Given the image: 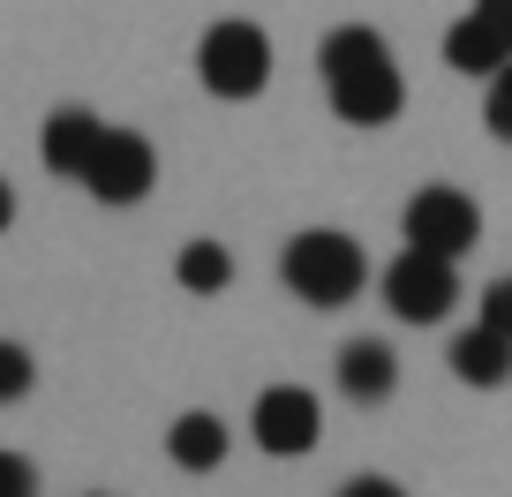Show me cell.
<instances>
[{"label": "cell", "instance_id": "obj_12", "mask_svg": "<svg viewBox=\"0 0 512 497\" xmlns=\"http://www.w3.org/2000/svg\"><path fill=\"white\" fill-rule=\"evenodd\" d=\"M445 61L460 68V76H482V83H490L497 68L512 61V53H505V38H497V31H490L482 16H460V23L445 31Z\"/></svg>", "mask_w": 512, "mask_h": 497}, {"label": "cell", "instance_id": "obj_6", "mask_svg": "<svg viewBox=\"0 0 512 497\" xmlns=\"http://www.w3.org/2000/svg\"><path fill=\"white\" fill-rule=\"evenodd\" d=\"M151 181H159V151H151L136 129H106V144H98L83 189H91L98 204H144Z\"/></svg>", "mask_w": 512, "mask_h": 497}, {"label": "cell", "instance_id": "obj_7", "mask_svg": "<svg viewBox=\"0 0 512 497\" xmlns=\"http://www.w3.org/2000/svg\"><path fill=\"white\" fill-rule=\"evenodd\" d=\"M324 91H332V113L354 121V129H384V121H400V106H407V83H400L392 61H369V68H354V76L324 83Z\"/></svg>", "mask_w": 512, "mask_h": 497}, {"label": "cell", "instance_id": "obj_11", "mask_svg": "<svg viewBox=\"0 0 512 497\" xmlns=\"http://www.w3.org/2000/svg\"><path fill=\"white\" fill-rule=\"evenodd\" d=\"M166 460L189 467V475H211V467L226 460V422L211 415V407H189V415H174V430H166Z\"/></svg>", "mask_w": 512, "mask_h": 497}, {"label": "cell", "instance_id": "obj_2", "mask_svg": "<svg viewBox=\"0 0 512 497\" xmlns=\"http://www.w3.org/2000/svg\"><path fill=\"white\" fill-rule=\"evenodd\" d=\"M196 76H204L211 98H256L264 83H272V38L256 31V23H211L204 46H196Z\"/></svg>", "mask_w": 512, "mask_h": 497}, {"label": "cell", "instance_id": "obj_16", "mask_svg": "<svg viewBox=\"0 0 512 497\" xmlns=\"http://www.w3.org/2000/svg\"><path fill=\"white\" fill-rule=\"evenodd\" d=\"M482 121H490L497 144H512V61L490 76V98H482Z\"/></svg>", "mask_w": 512, "mask_h": 497}, {"label": "cell", "instance_id": "obj_15", "mask_svg": "<svg viewBox=\"0 0 512 497\" xmlns=\"http://www.w3.org/2000/svg\"><path fill=\"white\" fill-rule=\"evenodd\" d=\"M31 385H38V362H31V347H23V339H0V407H16Z\"/></svg>", "mask_w": 512, "mask_h": 497}, {"label": "cell", "instance_id": "obj_8", "mask_svg": "<svg viewBox=\"0 0 512 497\" xmlns=\"http://www.w3.org/2000/svg\"><path fill=\"white\" fill-rule=\"evenodd\" d=\"M98 144H106V121H98L91 106H53L46 113V136H38V159H46L53 174L83 181V174H91V159H98Z\"/></svg>", "mask_w": 512, "mask_h": 497}, {"label": "cell", "instance_id": "obj_9", "mask_svg": "<svg viewBox=\"0 0 512 497\" xmlns=\"http://www.w3.org/2000/svg\"><path fill=\"white\" fill-rule=\"evenodd\" d=\"M332 377H339V392H347L354 407H384L400 392V354L384 347V339H347Z\"/></svg>", "mask_w": 512, "mask_h": 497}, {"label": "cell", "instance_id": "obj_18", "mask_svg": "<svg viewBox=\"0 0 512 497\" xmlns=\"http://www.w3.org/2000/svg\"><path fill=\"white\" fill-rule=\"evenodd\" d=\"M482 324L512 339V279H490V287H482Z\"/></svg>", "mask_w": 512, "mask_h": 497}, {"label": "cell", "instance_id": "obj_14", "mask_svg": "<svg viewBox=\"0 0 512 497\" xmlns=\"http://www.w3.org/2000/svg\"><path fill=\"white\" fill-rule=\"evenodd\" d=\"M174 279L189 294H219L226 279H234V257H226V241H189L181 249V264H174Z\"/></svg>", "mask_w": 512, "mask_h": 497}, {"label": "cell", "instance_id": "obj_19", "mask_svg": "<svg viewBox=\"0 0 512 497\" xmlns=\"http://www.w3.org/2000/svg\"><path fill=\"white\" fill-rule=\"evenodd\" d=\"M332 497H407V490H400L392 475H347V482H339Z\"/></svg>", "mask_w": 512, "mask_h": 497}, {"label": "cell", "instance_id": "obj_4", "mask_svg": "<svg viewBox=\"0 0 512 497\" xmlns=\"http://www.w3.org/2000/svg\"><path fill=\"white\" fill-rule=\"evenodd\" d=\"M400 226H407V249H430V257L460 264L467 249L482 241V204L467 189H445V181H437V189H422L415 204H407Z\"/></svg>", "mask_w": 512, "mask_h": 497}, {"label": "cell", "instance_id": "obj_20", "mask_svg": "<svg viewBox=\"0 0 512 497\" xmlns=\"http://www.w3.org/2000/svg\"><path fill=\"white\" fill-rule=\"evenodd\" d=\"M467 16H482V23L497 31V38H505V53H512V0H475Z\"/></svg>", "mask_w": 512, "mask_h": 497}, {"label": "cell", "instance_id": "obj_1", "mask_svg": "<svg viewBox=\"0 0 512 497\" xmlns=\"http://www.w3.org/2000/svg\"><path fill=\"white\" fill-rule=\"evenodd\" d=\"M279 279H287V294H294V302H309V309H347L354 294L369 287V257H362V241H354V234L309 226V234L287 241Z\"/></svg>", "mask_w": 512, "mask_h": 497}, {"label": "cell", "instance_id": "obj_13", "mask_svg": "<svg viewBox=\"0 0 512 497\" xmlns=\"http://www.w3.org/2000/svg\"><path fill=\"white\" fill-rule=\"evenodd\" d=\"M369 61H392V46H384L369 23H339V31L317 46V76H324V83L354 76V68H369Z\"/></svg>", "mask_w": 512, "mask_h": 497}, {"label": "cell", "instance_id": "obj_3", "mask_svg": "<svg viewBox=\"0 0 512 497\" xmlns=\"http://www.w3.org/2000/svg\"><path fill=\"white\" fill-rule=\"evenodd\" d=\"M452 302H460V272H452V257L400 249V257L384 264V309H392L400 324H437Z\"/></svg>", "mask_w": 512, "mask_h": 497}, {"label": "cell", "instance_id": "obj_5", "mask_svg": "<svg viewBox=\"0 0 512 497\" xmlns=\"http://www.w3.org/2000/svg\"><path fill=\"white\" fill-rule=\"evenodd\" d=\"M249 437L272 452V460H302V452L324 437L317 392H302V385H264V392H256V407H249Z\"/></svg>", "mask_w": 512, "mask_h": 497}, {"label": "cell", "instance_id": "obj_17", "mask_svg": "<svg viewBox=\"0 0 512 497\" xmlns=\"http://www.w3.org/2000/svg\"><path fill=\"white\" fill-rule=\"evenodd\" d=\"M0 497H38V467L23 452H0Z\"/></svg>", "mask_w": 512, "mask_h": 497}, {"label": "cell", "instance_id": "obj_21", "mask_svg": "<svg viewBox=\"0 0 512 497\" xmlns=\"http://www.w3.org/2000/svg\"><path fill=\"white\" fill-rule=\"evenodd\" d=\"M8 219H16V196H8V181H0V234H8Z\"/></svg>", "mask_w": 512, "mask_h": 497}, {"label": "cell", "instance_id": "obj_10", "mask_svg": "<svg viewBox=\"0 0 512 497\" xmlns=\"http://www.w3.org/2000/svg\"><path fill=\"white\" fill-rule=\"evenodd\" d=\"M452 377L460 385H475V392H497V385H512V339L505 332H490V324H475V332H460L452 339Z\"/></svg>", "mask_w": 512, "mask_h": 497}]
</instances>
